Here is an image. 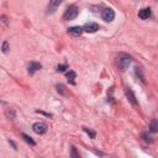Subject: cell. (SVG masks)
Wrapping results in <instances>:
<instances>
[{"label":"cell","instance_id":"obj_19","mask_svg":"<svg viewBox=\"0 0 158 158\" xmlns=\"http://www.w3.org/2000/svg\"><path fill=\"white\" fill-rule=\"evenodd\" d=\"M83 130H84V131H85V132H86L91 138H95V132H94V131H91V130H90V128H88V127H83Z\"/></svg>","mask_w":158,"mask_h":158},{"label":"cell","instance_id":"obj_16","mask_svg":"<svg viewBox=\"0 0 158 158\" xmlns=\"http://www.w3.org/2000/svg\"><path fill=\"white\" fill-rule=\"evenodd\" d=\"M57 90H58V93H60V94H63V95H67L65 86H64L63 84H58V85H57Z\"/></svg>","mask_w":158,"mask_h":158},{"label":"cell","instance_id":"obj_14","mask_svg":"<svg viewBox=\"0 0 158 158\" xmlns=\"http://www.w3.org/2000/svg\"><path fill=\"white\" fill-rule=\"evenodd\" d=\"M142 138H143L146 142H148V143H152V142H153V137H152L149 133H147V132H143V133H142Z\"/></svg>","mask_w":158,"mask_h":158},{"label":"cell","instance_id":"obj_10","mask_svg":"<svg viewBox=\"0 0 158 158\" xmlns=\"http://www.w3.org/2000/svg\"><path fill=\"white\" fill-rule=\"evenodd\" d=\"M42 68L41 63H37V62H31L30 65H28V74H33L35 72L40 70Z\"/></svg>","mask_w":158,"mask_h":158},{"label":"cell","instance_id":"obj_20","mask_svg":"<svg viewBox=\"0 0 158 158\" xmlns=\"http://www.w3.org/2000/svg\"><path fill=\"white\" fill-rule=\"evenodd\" d=\"M57 69H58V72H64L65 69H68V65L67 64H59L57 67Z\"/></svg>","mask_w":158,"mask_h":158},{"label":"cell","instance_id":"obj_1","mask_svg":"<svg viewBox=\"0 0 158 158\" xmlns=\"http://www.w3.org/2000/svg\"><path fill=\"white\" fill-rule=\"evenodd\" d=\"M131 63H132V58H131V56H128L126 53H120L116 57V64L121 72H125L130 67Z\"/></svg>","mask_w":158,"mask_h":158},{"label":"cell","instance_id":"obj_13","mask_svg":"<svg viewBox=\"0 0 158 158\" xmlns=\"http://www.w3.org/2000/svg\"><path fill=\"white\" fill-rule=\"evenodd\" d=\"M22 138H23L28 144H31V146H35V144H36V142H35V141H33L28 135H26V133H22Z\"/></svg>","mask_w":158,"mask_h":158},{"label":"cell","instance_id":"obj_2","mask_svg":"<svg viewBox=\"0 0 158 158\" xmlns=\"http://www.w3.org/2000/svg\"><path fill=\"white\" fill-rule=\"evenodd\" d=\"M78 14H79L78 7L74 6V5H72V6H69V7L65 10V12H64V15H63V19L67 20V21H70V20H74V19L78 16Z\"/></svg>","mask_w":158,"mask_h":158},{"label":"cell","instance_id":"obj_9","mask_svg":"<svg viewBox=\"0 0 158 158\" xmlns=\"http://www.w3.org/2000/svg\"><path fill=\"white\" fill-rule=\"evenodd\" d=\"M83 31H84V30H83V27H80V26H72V27L68 28V33H70L72 36H80Z\"/></svg>","mask_w":158,"mask_h":158},{"label":"cell","instance_id":"obj_17","mask_svg":"<svg viewBox=\"0 0 158 158\" xmlns=\"http://www.w3.org/2000/svg\"><path fill=\"white\" fill-rule=\"evenodd\" d=\"M1 51H2V53H7V52H9V42H7V41H4V42H2Z\"/></svg>","mask_w":158,"mask_h":158},{"label":"cell","instance_id":"obj_11","mask_svg":"<svg viewBox=\"0 0 158 158\" xmlns=\"http://www.w3.org/2000/svg\"><path fill=\"white\" fill-rule=\"evenodd\" d=\"M149 131L151 132H158V120L153 118L149 122Z\"/></svg>","mask_w":158,"mask_h":158},{"label":"cell","instance_id":"obj_3","mask_svg":"<svg viewBox=\"0 0 158 158\" xmlns=\"http://www.w3.org/2000/svg\"><path fill=\"white\" fill-rule=\"evenodd\" d=\"M32 130L37 135H44L48 130V126L44 122H35L33 126H32Z\"/></svg>","mask_w":158,"mask_h":158},{"label":"cell","instance_id":"obj_6","mask_svg":"<svg viewBox=\"0 0 158 158\" xmlns=\"http://www.w3.org/2000/svg\"><path fill=\"white\" fill-rule=\"evenodd\" d=\"M83 30L85 32H88V33H94V32H96L99 30V25L96 22H88V23L84 25Z\"/></svg>","mask_w":158,"mask_h":158},{"label":"cell","instance_id":"obj_18","mask_svg":"<svg viewBox=\"0 0 158 158\" xmlns=\"http://www.w3.org/2000/svg\"><path fill=\"white\" fill-rule=\"evenodd\" d=\"M70 157H72V158H79V154H78L75 147H72V148H70Z\"/></svg>","mask_w":158,"mask_h":158},{"label":"cell","instance_id":"obj_7","mask_svg":"<svg viewBox=\"0 0 158 158\" xmlns=\"http://www.w3.org/2000/svg\"><path fill=\"white\" fill-rule=\"evenodd\" d=\"M151 16H152V11H151L149 7H143L138 12V17L142 19V20H148Z\"/></svg>","mask_w":158,"mask_h":158},{"label":"cell","instance_id":"obj_4","mask_svg":"<svg viewBox=\"0 0 158 158\" xmlns=\"http://www.w3.org/2000/svg\"><path fill=\"white\" fill-rule=\"evenodd\" d=\"M101 19H102L105 22H111V21H114V19H115V12H114V10L110 9V7L104 9L102 12H101Z\"/></svg>","mask_w":158,"mask_h":158},{"label":"cell","instance_id":"obj_5","mask_svg":"<svg viewBox=\"0 0 158 158\" xmlns=\"http://www.w3.org/2000/svg\"><path fill=\"white\" fill-rule=\"evenodd\" d=\"M60 4H62L60 0H52V1H49L48 5H47V14H53V12H56V10L58 9V6H59Z\"/></svg>","mask_w":158,"mask_h":158},{"label":"cell","instance_id":"obj_8","mask_svg":"<svg viewBox=\"0 0 158 158\" xmlns=\"http://www.w3.org/2000/svg\"><path fill=\"white\" fill-rule=\"evenodd\" d=\"M126 96H127V99H128V101L132 104V105H137L138 102H137V100H136V96H135V94H133V91H132V89L131 88H126Z\"/></svg>","mask_w":158,"mask_h":158},{"label":"cell","instance_id":"obj_12","mask_svg":"<svg viewBox=\"0 0 158 158\" xmlns=\"http://www.w3.org/2000/svg\"><path fill=\"white\" fill-rule=\"evenodd\" d=\"M75 77H77V74H75V72H73V70H69V72L67 73L68 81H70L72 84H74V79H75Z\"/></svg>","mask_w":158,"mask_h":158},{"label":"cell","instance_id":"obj_15","mask_svg":"<svg viewBox=\"0 0 158 158\" xmlns=\"http://www.w3.org/2000/svg\"><path fill=\"white\" fill-rule=\"evenodd\" d=\"M135 73H136V75H137V77H139L141 81H143V83H144V77H143V74H142V70H141V68L136 67V68H135Z\"/></svg>","mask_w":158,"mask_h":158}]
</instances>
